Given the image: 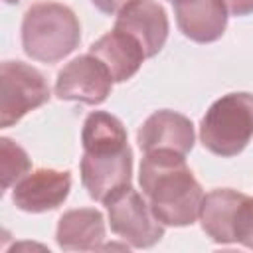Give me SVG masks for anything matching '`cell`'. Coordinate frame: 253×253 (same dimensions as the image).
I'll list each match as a JSON object with an SVG mask.
<instances>
[{
	"label": "cell",
	"instance_id": "cell-4",
	"mask_svg": "<svg viewBox=\"0 0 253 253\" xmlns=\"http://www.w3.org/2000/svg\"><path fill=\"white\" fill-rule=\"evenodd\" d=\"M253 136V95L227 93L206 111L200 125V140L210 152L231 158Z\"/></svg>",
	"mask_w": 253,
	"mask_h": 253
},
{
	"label": "cell",
	"instance_id": "cell-9",
	"mask_svg": "<svg viewBox=\"0 0 253 253\" xmlns=\"http://www.w3.org/2000/svg\"><path fill=\"white\" fill-rule=\"evenodd\" d=\"M115 28L132 36L144 49L146 57H154L166 43L170 24L158 2L132 0L117 14Z\"/></svg>",
	"mask_w": 253,
	"mask_h": 253
},
{
	"label": "cell",
	"instance_id": "cell-15",
	"mask_svg": "<svg viewBox=\"0 0 253 253\" xmlns=\"http://www.w3.org/2000/svg\"><path fill=\"white\" fill-rule=\"evenodd\" d=\"M231 243H241L247 249H253V198L239 194V200L233 208L229 223Z\"/></svg>",
	"mask_w": 253,
	"mask_h": 253
},
{
	"label": "cell",
	"instance_id": "cell-10",
	"mask_svg": "<svg viewBox=\"0 0 253 253\" xmlns=\"http://www.w3.org/2000/svg\"><path fill=\"white\" fill-rule=\"evenodd\" d=\"M194 138L192 121L170 109L152 113L136 132V142L144 152L174 150L186 156L194 146Z\"/></svg>",
	"mask_w": 253,
	"mask_h": 253
},
{
	"label": "cell",
	"instance_id": "cell-2",
	"mask_svg": "<svg viewBox=\"0 0 253 253\" xmlns=\"http://www.w3.org/2000/svg\"><path fill=\"white\" fill-rule=\"evenodd\" d=\"M138 182L160 223L184 227L192 225L200 217L206 194L188 168L184 154L174 150L144 152Z\"/></svg>",
	"mask_w": 253,
	"mask_h": 253
},
{
	"label": "cell",
	"instance_id": "cell-1",
	"mask_svg": "<svg viewBox=\"0 0 253 253\" xmlns=\"http://www.w3.org/2000/svg\"><path fill=\"white\" fill-rule=\"evenodd\" d=\"M81 142V182L95 202H105L130 184L132 150L126 130L115 115L105 111L89 113L83 123Z\"/></svg>",
	"mask_w": 253,
	"mask_h": 253
},
{
	"label": "cell",
	"instance_id": "cell-12",
	"mask_svg": "<svg viewBox=\"0 0 253 253\" xmlns=\"http://www.w3.org/2000/svg\"><path fill=\"white\" fill-rule=\"evenodd\" d=\"M89 53H93L95 57H99L105 67L109 69L111 77L115 83H123L126 79H130L142 65V61L146 59V53L144 49L140 47V43L113 28V32H107L105 36H101L91 47H89Z\"/></svg>",
	"mask_w": 253,
	"mask_h": 253
},
{
	"label": "cell",
	"instance_id": "cell-5",
	"mask_svg": "<svg viewBox=\"0 0 253 253\" xmlns=\"http://www.w3.org/2000/svg\"><path fill=\"white\" fill-rule=\"evenodd\" d=\"M103 204L111 229L128 245L146 249L164 237V223L156 219L144 194H138L130 184L111 194Z\"/></svg>",
	"mask_w": 253,
	"mask_h": 253
},
{
	"label": "cell",
	"instance_id": "cell-18",
	"mask_svg": "<svg viewBox=\"0 0 253 253\" xmlns=\"http://www.w3.org/2000/svg\"><path fill=\"white\" fill-rule=\"evenodd\" d=\"M6 4H16V2H20V0H4Z\"/></svg>",
	"mask_w": 253,
	"mask_h": 253
},
{
	"label": "cell",
	"instance_id": "cell-7",
	"mask_svg": "<svg viewBox=\"0 0 253 253\" xmlns=\"http://www.w3.org/2000/svg\"><path fill=\"white\" fill-rule=\"evenodd\" d=\"M113 77L105 63L93 53L71 59L55 79V95L61 101H77L85 105L103 103L113 89Z\"/></svg>",
	"mask_w": 253,
	"mask_h": 253
},
{
	"label": "cell",
	"instance_id": "cell-13",
	"mask_svg": "<svg viewBox=\"0 0 253 253\" xmlns=\"http://www.w3.org/2000/svg\"><path fill=\"white\" fill-rule=\"evenodd\" d=\"M57 245L63 251H91L103 247L105 239V219L95 208L67 210L55 229Z\"/></svg>",
	"mask_w": 253,
	"mask_h": 253
},
{
	"label": "cell",
	"instance_id": "cell-17",
	"mask_svg": "<svg viewBox=\"0 0 253 253\" xmlns=\"http://www.w3.org/2000/svg\"><path fill=\"white\" fill-rule=\"evenodd\" d=\"M229 14L233 16H247L253 12V0H221Z\"/></svg>",
	"mask_w": 253,
	"mask_h": 253
},
{
	"label": "cell",
	"instance_id": "cell-11",
	"mask_svg": "<svg viewBox=\"0 0 253 253\" xmlns=\"http://www.w3.org/2000/svg\"><path fill=\"white\" fill-rule=\"evenodd\" d=\"M174 14L180 32L198 42L210 43L223 36L227 8L221 0H174Z\"/></svg>",
	"mask_w": 253,
	"mask_h": 253
},
{
	"label": "cell",
	"instance_id": "cell-8",
	"mask_svg": "<svg viewBox=\"0 0 253 253\" xmlns=\"http://www.w3.org/2000/svg\"><path fill=\"white\" fill-rule=\"evenodd\" d=\"M71 190V174L67 170L38 168L28 172L12 190V202L28 213H43L59 208Z\"/></svg>",
	"mask_w": 253,
	"mask_h": 253
},
{
	"label": "cell",
	"instance_id": "cell-3",
	"mask_svg": "<svg viewBox=\"0 0 253 253\" xmlns=\"http://www.w3.org/2000/svg\"><path fill=\"white\" fill-rule=\"evenodd\" d=\"M81 42V26L75 12L55 0L32 4L22 20L24 51L43 63L67 57Z\"/></svg>",
	"mask_w": 253,
	"mask_h": 253
},
{
	"label": "cell",
	"instance_id": "cell-14",
	"mask_svg": "<svg viewBox=\"0 0 253 253\" xmlns=\"http://www.w3.org/2000/svg\"><path fill=\"white\" fill-rule=\"evenodd\" d=\"M0 168H2V188L10 190L12 184H18L32 168L28 152L8 136L0 138Z\"/></svg>",
	"mask_w": 253,
	"mask_h": 253
},
{
	"label": "cell",
	"instance_id": "cell-6",
	"mask_svg": "<svg viewBox=\"0 0 253 253\" xmlns=\"http://www.w3.org/2000/svg\"><path fill=\"white\" fill-rule=\"evenodd\" d=\"M49 101V85L42 71L24 61H4L0 67V125L12 126L30 111Z\"/></svg>",
	"mask_w": 253,
	"mask_h": 253
},
{
	"label": "cell",
	"instance_id": "cell-16",
	"mask_svg": "<svg viewBox=\"0 0 253 253\" xmlns=\"http://www.w3.org/2000/svg\"><path fill=\"white\" fill-rule=\"evenodd\" d=\"M91 2H93V6H95L99 12L113 16V14H119V12H121L128 2H132V0H91Z\"/></svg>",
	"mask_w": 253,
	"mask_h": 253
},
{
	"label": "cell",
	"instance_id": "cell-19",
	"mask_svg": "<svg viewBox=\"0 0 253 253\" xmlns=\"http://www.w3.org/2000/svg\"><path fill=\"white\" fill-rule=\"evenodd\" d=\"M172 2H174V0H172Z\"/></svg>",
	"mask_w": 253,
	"mask_h": 253
}]
</instances>
